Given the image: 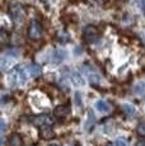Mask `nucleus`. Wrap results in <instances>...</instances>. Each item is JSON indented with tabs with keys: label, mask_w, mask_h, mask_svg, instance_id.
Returning a JSON list of instances; mask_svg holds the SVG:
<instances>
[{
	"label": "nucleus",
	"mask_w": 145,
	"mask_h": 146,
	"mask_svg": "<svg viewBox=\"0 0 145 146\" xmlns=\"http://www.w3.org/2000/svg\"><path fill=\"white\" fill-rule=\"evenodd\" d=\"M41 36H42V26H41V23L37 21H32L28 28V37L35 41V40H40Z\"/></svg>",
	"instance_id": "nucleus-1"
},
{
	"label": "nucleus",
	"mask_w": 145,
	"mask_h": 146,
	"mask_svg": "<svg viewBox=\"0 0 145 146\" xmlns=\"http://www.w3.org/2000/svg\"><path fill=\"white\" fill-rule=\"evenodd\" d=\"M31 122L37 127H45V126H52L54 125V119L49 116V114H38V116L32 117Z\"/></svg>",
	"instance_id": "nucleus-2"
},
{
	"label": "nucleus",
	"mask_w": 145,
	"mask_h": 146,
	"mask_svg": "<svg viewBox=\"0 0 145 146\" xmlns=\"http://www.w3.org/2000/svg\"><path fill=\"white\" fill-rule=\"evenodd\" d=\"M98 36H99L98 29H97L94 26H87V27H84V29H83V37H84V40L87 42L97 41Z\"/></svg>",
	"instance_id": "nucleus-3"
},
{
	"label": "nucleus",
	"mask_w": 145,
	"mask_h": 146,
	"mask_svg": "<svg viewBox=\"0 0 145 146\" xmlns=\"http://www.w3.org/2000/svg\"><path fill=\"white\" fill-rule=\"evenodd\" d=\"M69 113H70V107L66 104L57 106L56 108L54 109V116L59 119H63V118H65V117H68Z\"/></svg>",
	"instance_id": "nucleus-4"
},
{
	"label": "nucleus",
	"mask_w": 145,
	"mask_h": 146,
	"mask_svg": "<svg viewBox=\"0 0 145 146\" xmlns=\"http://www.w3.org/2000/svg\"><path fill=\"white\" fill-rule=\"evenodd\" d=\"M10 14L13 17V21L15 22H22L24 18V10L21 5H13L10 8Z\"/></svg>",
	"instance_id": "nucleus-5"
},
{
	"label": "nucleus",
	"mask_w": 145,
	"mask_h": 146,
	"mask_svg": "<svg viewBox=\"0 0 145 146\" xmlns=\"http://www.w3.org/2000/svg\"><path fill=\"white\" fill-rule=\"evenodd\" d=\"M12 79L15 81L17 84H21L26 81V76H24V71L21 67H15L12 72Z\"/></svg>",
	"instance_id": "nucleus-6"
},
{
	"label": "nucleus",
	"mask_w": 145,
	"mask_h": 146,
	"mask_svg": "<svg viewBox=\"0 0 145 146\" xmlns=\"http://www.w3.org/2000/svg\"><path fill=\"white\" fill-rule=\"evenodd\" d=\"M40 136H41V139H43V140H51L55 137V132L52 131L51 126H45V127H41Z\"/></svg>",
	"instance_id": "nucleus-7"
},
{
	"label": "nucleus",
	"mask_w": 145,
	"mask_h": 146,
	"mask_svg": "<svg viewBox=\"0 0 145 146\" xmlns=\"http://www.w3.org/2000/svg\"><path fill=\"white\" fill-rule=\"evenodd\" d=\"M8 142H9V146H23V140L19 133H12Z\"/></svg>",
	"instance_id": "nucleus-8"
},
{
	"label": "nucleus",
	"mask_w": 145,
	"mask_h": 146,
	"mask_svg": "<svg viewBox=\"0 0 145 146\" xmlns=\"http://www.w3.org/2000/svg\"><path fill=\"white\" fill-rule=\"evenodd\" d=\"M10 42V35L5 29H0V47L8 46Z\"/></svg>",
	"instance_id": "nucleus-9"
},
{
	"label": "nucleus",
	"mask_w": 145,
	"mask_h": 146,
	"mask_svg": "<svg viewBox=\"0 0 145 146\" xmlns=\"http://www.w3.org/2000/svg\"><path fill=\"white\" fill-rule=\"evenodd\" d=\"M28 72L32 78H37L41 75V67L38 65H36V64H33V65H31L28 67Z\"/></svg>",
	"instance_id": "nucleus-10"
},
{
	"label": "nucleus",
	"mask_w": 145,
	"mask_h": 146,
	"mask_svg": "<svg viewBox=\"0 0 145 146\" xmlns=\"http://www.w3.org/2000/svg\"><path fill=\"white\" fill-rule=\"evenodd\" d=\"M96 108L98 109L99 112H108L110 111V104H108L107 102H104V100H98V102L96 103Z\"/></svg>",
	"instance_id": "nucleus-11"
},
{
	"label": "nucleus",
	"mask_w": 145,
	"mask_h": 146,
	"mask_svg": "<svg viewBox=\"0 0 145 146\" xmlns=\"http://www.w3.org/2000/svg\"><path fill=\"white\" fill-rule=\"evenodd\" d=\"M136 132H138L139 136L145 137V122L139 123V125H138V127H136Z\"/></svg>",
	"instance_id": "nucleus-12"
},
{
	"label": "nucleus",
	"mask_w": 145,
	"mask_h": 146,
	"mask_svg": "<svg viewBox=\"0 0 145 146\" xmlns=\"http://www.w3.org/2000/svg\"><path fill=\"white\" fill-rule=\"evenodd\" d=\"M122 109H124V112H125V113H126V114H130V116H131V114H134V113H135V108H134L132 106L125 104L124 107H122Z\"/></svg>",
	"instance_id": "nucleus-13"
},
{
	"label": "nucleus",
	"mask_w": 145,
	"mask_h": 146,
	"mask_svg": "<svg viewBox=\"0 0 145 146\" xmlns=\"http://www.w3.org/2000/svg\"><path fill=\"white\" fill-rule=\"evenodd\" d=\"M116 146H129V142L125 139H118L116 141Z\"/></svg>",
	"instance_id": "nucleus-14"
},
{
	"label": "nucleus",
	"mask_w": 145,
	"mask_h": 146,
	"mask_svg": "<svg viewBox=\"0 0 145 146\" xmlns=\"http://www.w3.org/2000/svg\"><path fill=\"white\" fill-rule=\"evenodd\" d=\"M139 65L141 67H145V55L141 56V58H139Z\"/></svg>",
	"instance_id": "nucleus-15"
},
{
	"label": "nucleus",
	"mask_w": 145,
	"mask_h": 146,
	"mask_svg": "<svg viewBox=\"0 0 145 146\" xmlns=\"http://www.w3.org/2000/svg\"><path fill=\"white\" fill-rule=\"evenodd\" d=\"M5 128H7V125H5V122H4V121H0V132L5 131Z\"/></svg>",
	"instance_id": "nucleus-16"
},
{
	"label": "nucleus",
	"mask_w": 145,
	"mask_h": 146,
	"mask_svg": "<svg viewBox=\"0 0 145 146\" xmlns=\"http://www.w3.org/2000/svg\"><path fill=\"white\" fill-rule=\"evenodd\" d=\"M136 146H145V141H144V140H141V141H138Z\"/></svg>",
	"instance_id": "nucleus-17"
},
{
	"label": "nucleus",
	"mask_w": 145,
	"mask_h": 146,
	"mask_svg": "<svg viewBox=\"0 0 145 146\" xmlns=\"http://www.w3.org/2000/svg\"><path fill=\"white\" fill-rule=\"evenodd\" d=\"M3 145H4V140H3L1 137H0V146H3Z\"/></svg>",
	"instance_id": "nucleus-18"
},
{
	"label": "nucleus",
	"mask_w": 145,
	"mask_h": 146,
	"mask_svg": "<svg viewBox=\"0 0 145 146\" xmlns=\"http://www.w3.org/2000/svg\"><path fill=\"white\" fill-rule=\"evenodd\" d=\"M50 146H60V145H57V144H52V145H50Z\"/></svg>",
	"instance_id": "nucleus-19"
}]
</instances>
